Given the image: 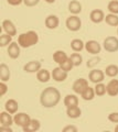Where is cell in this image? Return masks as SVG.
I'll return each instance as SVG.
<instances>
[{"instance_id": "6da1fadb", "label": "cell", "mask_w": 118, "mask_h": 132, "mask_svg": "<svg viewBox=\"0 0 118 132\" xmlns=\"http://www.w3.org/2000/svg\"><path fill=\"white\" fill-rule=\"evenodd\" d=\"M61 100V94L54 87H48L42 92L40 101L41 105L45 108H53L60 102Z\"/></svg>"}, {"instance_id": "7a4b0ae2", "label": "cell", "mask_w": 118, "mask_h": 132, "mask_svg": "<svg viewBox=\"0 0 118 132\" xmlns=\"http://www.w3.org/2000/svg\"><path fill=\"white\" fill-rule=\"evenodd\" d=\"M39 41V35L38 33L34 32V31H29V32H26V33H21L18 38V43L21 47H30V46H33L34 44L38 43Z\"/></svg>"}, {"instance_id": "3957f363", "label": "cell", "mask_w": 118, "mask_h": 132, "mask_svg": "<svg viewBox=\"0 0 118 132\" xmlns=\"http://www.w3.org/2000/svg\"><path fill=\"white\" fill-rule=\"evenodd\" d=\"M82 26V21L77 15H71L66 20V27L70 31H78Z\"/></svg>"}, {"instance_id": "277c9868", "label": "cell", "mask_w": 118, "mask_h": 132, "mask_svg": "<svg viewBox=\"0 0 118 132\" xmlns=\"http://www.w3.org/2000/svg\"><path fill=\"white\" fill-rule=\"evenodd\" d=\"M104 48L107 52H117L118 51V39L115 36H108L104 41Z\"/></svg>"}, {"instance_id": "5b68a950", "label": "cell", "mask_w": 118, "mask_h": 132, "mask_svg": "<svg viewBox=\"0 0 118 132\" xmlns=\"http://www.w3.org/2000/svg\"><path fill=\"white\" fill-rule=\"evenodd\" d=\"M88 87V82L85 78H78L77 80H75V82L73 84V90L78 94V95H82L86 88Z\"/></svg>"}, {"instance_id": "8992f818", "label": "cell", "mask_w": 118, "mask_h": 132, "mask_svg": "<svg viewBox=\"0 0 118 132\" xmlns=\"http://www.w3.org/2000/svg\"><path fill=\"white\" fill-rule=\"evenodd\" d=\"M30 120H31V118L29 117V114H27V113H24V112L17 113V114L14 116V118H13L14 123H15L17 126L21 127V128L26 127L28 123L30 122Z\"/></svg>"}, {"instance_id": "52a82bcc", "label": "cell", "mask_w": 118, "mask_h": 132, "mask_svg": "<svg viewBox=\"0 0 118 132\" xmlns=\"http://www.w3.org/2000/svg\"><path fill=\"white\" fill-rule=\"evenodd\" d=\"M85 48H86V51L88 53H91L93 55H96L98 54L100 52V44L97 42V41H94V40H91V41H87L86 43H85Z\"/></svg>"}, {"instance_id": "ba28073f", "label": "cell", "mask_w": 118, "mask_h": 132, "mask_svg": "<svg viewBox=\"0 0 118 132\" xmlns=\"http://www.w3.org/2000/svg\"><path fill=\"white\" fill-rule=\"evenodd\" d=\"M105 78V74L103 71L100 69H93V71L89 73V80L94 84H98V82H101Z\"/></svg>"}, {"instance_id": "9c48e42d", "label": "cell", "mask_w": 118, "mask_h": 132, "mask_svg": "<svg viewBox=\"0 0 118 132\" xmlns=\"http://www.w3.org/2000/svg\"><path fill=\"white\" fill-rule=\"evenodd\" d=\"M52 77L55 81H64L67 78V72L63 71L62 68L60 67H55L52 72Z\"/></svg>"}, {"instance_id": "30bf717a", "label": "cell", "mask_w": 118, "mask_h": 132, "mask_svg": "<svg viewBox=\"0 0 118 132\" xmlns=\"http://www.w3.org/2000/svg\"><path fill=\"white\" fill-rule=\"evenodd\" d=\"M23 69L27 73H38L41 69V63L38 61H31L24 65Z\"/></svg>"}, {"instance_id": "8fae6325", "label": "cell", "mask_w": 118, "mask_h": 132, "mask_svg": "<svg viewBox=\"0 0 118 132\" xmlns=\"http://www.w3.org/2000/svg\"><path fill=\"white\" fill-rule=\"evenodd\" d=\"M89 18L94 23H100L101 21H104L105 20V14L104 12L99 10V9H95L91 12V14H89Z\"/></svg>"}, {"instance_id": "7c38bea8", "label": "cell", "mask_w": 118, "mask_h": 132, "mask_svg": "<svg viewBox=\"0 0 118 132\" xmlns=\"http://www.w3.org/2000/svg\"><path fill=\"white\" fill-rule=\"evenodd\" d=\"M20 45L19 43H15V42H11L9 44V47H8V54L11 59H18L19 55H20Z\"/></svg>"}, {"instance_id": "4fadbf2b", "label": "cell", "mask_w": 118, "mask_h": 132, "mask_svg": "<svg viewBox=\"0 0 118 132\" xmlns=\"http://www.w3.org/2000/svg\"><path fill=\"white\" fill-rule=\"evenodd\" d=\"M2 27H3V30L6 31L7 34H9L11 36H13V35L17 34V29H15L14 24L12 23L10 20H3Z\"/></svg>"}, {"instance_id": "5bb4252c", "label": "cell", "mask_w": 118, "mask_h": 132, "mask_svg": "<svg viewBox=\"0 0 118 132\" xmlns=\"http://www.w3.org/2000/svg\"><path fill=\"white\" fill-rule=\"evenodd\" d=\"M107 94L109 96H117L118 95V79H113L108 82V85L106 86Z\"/></svg>"}, {"instance_id": "9a60e30c", "label": "cell", "mask_w": 118, "mask_h": 132, "mask_svg": "<svg viewBox=\"0 0 118 132\" xmlns=\"http://www.w3.org/2000/svg\"><path fill=\"white\" fill-rule=\"evenodd\" d=\"M59 23H60V21H59V18L56 15L51 14V15L46 16V19H45V26L48 29H51V30L58 28Z\"/></svg>"}, {"instance_id": "2e32d148", "label": "cell", "mask_w": 118, "mask_h": 132, "mask_svg": "<svg viewBox=\"0 0 118 132\" xmlns=\"http://www.w3.org/2000/svg\"><path fill=\"white\" fill-rule=\"evenodd\" d=\"M12 121H13V119L11 118L10 112L3 111V112L0 113V122H1L2 127H10L12 125Z\"/></svg>"}, {"instance_id": "e0dca14e", "label": "cell", "mask_w": 118, "mask_h": 132, "mask_svg": "<svg viewBox=\"0 0 118 132\" xmlns=\"http://www.w3.org/2000/svg\"><path fill=\"white\" fill-rule=\"evenodd\" d=\"M24 132H30V131H38L40 129V121L36 119H31L30 122L26 127L22 128Z\"/></svg>"}, {"instance_id": "ac0fdd59", "label": "cell", "mask_w": 118, "mask_h": 132, "mask_svg": "<svg viewBox=\"0 0 118 132\" xmlns=\"http://www.w3.org/2000/svg\"><path fill=\"white\" fill-rule=\"evenodd\" d=\"M64 105L66 106V108L77 106L78 105V98H77L75 95H67V96L64 98Z\"/></svg>"}, {"instance_id": "d6986e66", "label": "cell", "mask_w": 118, "mask_h": 132, "mask_svg": "<svg viewBox=\"0 0 118 132\" xmlns=\"http://www.w3.org/2000/svg\"><path fill=\"white\" fill-rule=\"evenodd\" d=\"M68 10H70L71 13L77 14L82 11V5H81L77 0H72V1L68 3Z\"/></svg>"}, {"instance_id": "ffe728a7", "label": "cell", "mask_w": 118, "mask_h": 132, "mask_svg": "<svg viewBox=\"0 0 118 132\" xmlns=\"http://www.w3.org/2000/svg\"><path fill=\"white\" fill-rule=\"evenodd\" d=\"M6 110L8 111V112L10 113H15L17 112V110L19 108V105L18 102L14 100V99H9L7 102H6Z\"/></svg>"}, {"instance_id": "44dd1931", "label": "cell", "mask_w": 118, "mask_h": 132, "mask_svg": "<svg viewBox=\"0 0 118 132\" xmlns=\"http://www.w3.org/2000/svg\"><path fill=\"white\" fill-rule=\"evenodd\" d=\"M0 77H1L2 81H7V80H9V78H10L9 67H8L5 63H2L0 65Z\"/></svg>"}, {"instance_id": "7402d4cb", "label": "cell", "mask_w": 118, "mask_h": 132, "mask_svg": "<svg viewBox=\"0 0 118 132\" xmlns=\"http://www.w3.org/2000/svg\"><path fill=\"white\" fill-rule=\"evenodd\" d=\"M53 60L58 64H62L63 62L68 60V57H67L66 53H65L64 51H56L54 54H53Z\"/></svg>"}, {"instance_id": "603a6c76", "label": "cell", "mask_w": 118, "mask_h": 132, "mask_svg": "<svg viewBox=\"0 0 118 132\" xmlns=\"http://www.w3.org/2000/svg\"><path fill=\"white\" fill-rule=\"evenodd\" d=\"M50 73H49L48 69H40V71L38 72V74H36V78L39 79V81L41 82H46L49 81V79H50Z\"/></svg>"}, {"instance_id": "cb8c5ba5", "label": "cell", "mask_w": 118, "mask_h": 132, "mask_svg": "<svg viewBox=\"0 0 118 132\" xmlns=\"http://www.w3.org/2000/svg\"><path fill=\"white\" fill-rule=\"evenodd\" d=\"M66 113H67V116L70 118L75 119V118H78L80 117L81 113H82V111H81V109L77 106H74V107H70V108H67Z\"/></svg>"}, {"instance_id": "d4e9b609", "label": "cell", "mask_w": 118, "mask_h": 132, "mask_svg": "<svg viewBox=\"0 0 118 132\" xmlns=\"http://www.w3.org/2000/svg\"><path fill=\"white\" fill-rule=\"evenodd\" d=\"M84 46H85V44L83 43V41L80 39H74L71 42V47L73 51H75V52H81L84 48Z\"/></svg>"}, {"instance_id": "484cf974", "label": "cell", "mask_w": 118, "mask_h": 132, "mask_svg": "<svg viewBox=\"0 0 118 132\" xmlns=\"http://www.w3.org/2000/svg\"><path fill=\"white\" fill-rule=\"evenodd\" d=\"M105 21L112 27H118V15L114 13H109L105 16Z\"/></svg>"}, {"instance_id": "4316f807", "label": "cell", "mask_w": 118, "mask_h": 132, "mask_svg": "<svg viewBox=\"0 0 118 132\" xmlns=\"http://www.w3.org/2000/svg\"><path fill=\"white\" fill-rule=\"evenodd\" d=\"M81 96H82V98L84 99V100H92V99L94 98V96H95V90L88 86V87L86 88V90H85Z\"/></svg>"}, {"instance_id": "83f0119b", "label": "cell", "mask_w": 118, "mask_h": 132, "mask_svg": "<svg viewBox=\"0 0 118 132\" xmlns=\"http://www.w3.org/2000/svg\"><path fill=\"white\" fill-rule=\"evenodd\" d=\"M105 74L109 77H115L118 74V66L117 65H108L105 69Z\"/></svg>"}, {"instance_id": "f1b7e54d", "label": "cell", "mask_w": 118, "mask_h": 132, "mask_svg": "<svg viewBox=\"0 0 118 132\" xmlns=\"http://www.w3.org/2000/svg\"><path fill=\"white\" fill-rule=\"evenodd\" d=\"M94 90H95V94L97 95V96H104V95L107 93L106 86H105L104 84H101V82H98V84H96Z\"/></svg>"}, {"instance_id": "f546056e", "label": "cell", "mask_w": 118, "mask_h": 132, "mask_svg": "<svg viewBox=\"0 0 118 132\" xmlns=\"http://www.w3.org/2000/svg\"><path fill=\"white\" fill-rule=\"evenodd\" d=\"M70 60L72 61V63L74 66H80L81 64H82V56H81L78 53H73V54L70 56Z\"/></svg>"}, {"instance_id": "4dcf8cb0", "label": "cell", "mask_w": 118, "mask_h": 132, "mask_svg": "<svg viewBox=\"0 0 118 132\" xmlns=\"http://www.w3.org/2000/svg\"><path fill=\"white\" fill-rule=\"evenodd\" d=\"M107 8L111 13L118 14V0H112V1L108 3Z\"/></svg>"}, {"instance_id": "1f68e13d", "label": "cell", "mask_w": 118, "mask_h": 132, "mask_svg": "<svg viewBox=\"0 0 118 132\" xmlns=\"http://www.w3.org/2000/svg\"><path fill=\"white\" fill-rule=\"evenodd\" d=\"M73 63H72V61L70 60V57H68V60H66L65 62H63L62 64H60V67L63 69V71H65V72H70V71H72V68H73Z\"/></svg>"}, {"instance_id": "d6a6232c", "label": "cell", "mask_w": 118, "mask_h": 132, "mask_svg": "<svg viewBox=\"0 0 118 132\" xmlns=\"http://www.w3.org/2000/svg\"><path fill=\"white\" fill-rule=\"evenodd\" d=\"M11 40H12V36L9 35V34H2L1 36H0V45L1 46H6V45H8L9 43H11Z\"/></svg>"}, {"instance_id": "836d02e7", "label": "cell", "mask_w": 118, "mask_h": 132, "mask_svg": "<svg viewBox=\"0 0 118 132\" xmlns=\"http://www.w3.org/2000/svg\"><path fill=\"white\" fill-rule=\"evenodd\" d=\"M108 120L114 123H118V112H112L108 116Z\"/></svg>"}, {"instance_id": "e575fe53", "label": "cell", "mask_w": 118, "mask_h": 132, "mask_svg": "<svg viewBox=\"0 0 118 132\" xmlns=\"http://www.w3.org/2000/svg\"><path fill=\"white\" fill-rule=\"evenodd\" d=\"M40 0H23V2H24V5L28 6V7H33L35 5H38Z\"/></svg>"}, {"instance_id": "d590c367", "label": "cell", "mask_w": 118, "mask_h": 132, "mask_svg": "<svg viewBox=\"0 0 118 132\" xmlns=\"http://www.w3.org/2000/svg\"><path fill=\"white\" fill-rule=\"evenodd\" d=\"M0 89H1V92H0V95H1V96H3V95L7 93V90H8V87H7V85L5 84V81H1V84H0Z\"/></svg>"}, {"instance_id": "8d00e7d4", "label": "cell", "mask_w": 118, "mask_h": 132, "mask_svg": "<svg viewBox=\"0 0 118 132\" xmlns=\"http://www.w3.org/2000/svg\"><path fill=\"white\" fill-rule=\"evenodd\" d=\"M97 63H99V59L98 57H95V59H92L89 62H87V66L88 67H92V66H94Z\"/></svg>"}, {"instance_id": "74e56055", "label": "cell", "mask_w": 118, "mask_h": 132, "mask_svg": "<svg viewBox=\"0 0 118 132\" xmlns=\"http://www.w3.org/2000/svg\"><path fill=\"white\" fill-rule=\"evenodd\" d=\"M8 1V3L9 5H11V6H19L20 3H21L23 0H7Z\"/></svg>"}, {"instance_id": "f35d334b", "label": "cell", "mask_w": 118, "mask_h": 132, "mask_svg": "<svg viewBox=\"0 0 118 132\" xmlns=\"http://www.w3.org/2000/svg\"><path fill=\"white\" fill-rule=\"evenodd\" d=\"M68 131H77V128L74 127V126H67V127H65L64 129H63V132H68Z\"/></svg>"}, {"instance_id": "ab89813d", "label": "cell", "mask_w": 118, "mask_h": 132, "mask_svg": "<svg viewBox=\"0 0 118 132\" xmlns=\"http://www.w3.org/2000/svg\"><path fill=\"white\" fill-rule=\"evenodd\" d=\"M0 130H5V131H9V132H12V129L10 127H0Z\"/></svg>"}, {"instance_id": "60d3db41", "label": "cell", "mask_w": 118, "mask_h": 132, "mask_svg": "<svg viewBox=\"0 0 118 132\" xmlns=\"http://www.w3.org/2000/svg\"><path fill=\"white\" fill-rule=\"evenodd\" d=\"M44 1L48 3H53V2H55V0H44Z\"/></svg>"}, {"instance_id": "b9f144b4", "label": "cell", "mask_w": 118, "mask_h": 132, "mask_svg": "<svg viewBox=\"0 0 118 132\" xmlns=\"http://www.w3.org/2000/svg\"><path fill=\"white\" fill-rule=\"evenodd\" d=\"M115 131H116V132H118V126L115 128Z\"/></svg>"}, {"instance_id": "7bdbcfd3", "label": "cell", "mask_w": 118, "mask_h": 132, "mask_svg": "<svg viewBox=\"0 0 118 132\" xmlns=\"http://www.w3.org/2000/svg\"><path fill=\"white\" fill-rule=\"evenodd\" d=\"M117 34H118V30H117Z\"/></svg>"}]
</instances>
